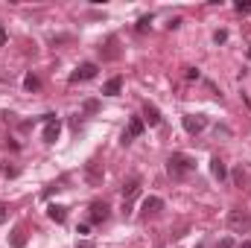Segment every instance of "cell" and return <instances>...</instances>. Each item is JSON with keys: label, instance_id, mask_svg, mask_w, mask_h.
<instances>
[{"label": "cell", "instance_id": "cell-9", "mask_svg": "<svg viewBox=\"0 0 251 248\" xmlns=\"http://www.w3.org/2000/svg\"><path fill=\"white\" fill-rule=\"evenodd\" d=\"M108 213H111V207H108L105 201H94V204H91V222H94V225L105 222V219H108Z\"/></svg>", "mask_w": 251, "mask_h": 248}, {"label": "cell", "instance_id": "cell-3", "mask_svg": "<svg viewBox=\"0 0 251 248\" xmlns=\"http://www.w3.org/2000/svg\"><path fill=\"white\" fill-rule=\"evenodd\" d=\"M62 134V123L56 120V114H44V143H56Z\"/></svg>", "mask_w": 251, "mask_h": 248}, {"label": "cell", "instance_id": "cell-11", "mask_svg": "<svg viewBox=\"0 0 251 248\" xmlns=\"http://www.w3.org/2000/svg\"><path fill=\"white\" fill-rule=\"evenodd\" d=\"M120 91H123V76H111V79L102 85V94H105V97H117Z\"/></svg>", "mask_w": 251, "mask_h": 248}, {"label": "cell", "instance_id": "cell-27", "mask_svg": "<svg viewBox=\"0 0 251 248\" xmlns=\"http://www.w3.org/2000/svg\"><path fill=\"white\" fill-rule=\"evenodd\" d=\"M79 248H91V246H88V243H79Z\"/></svg>", "mask_w": 251, "mask_h": 248}, {"label": "cell", "instance_id": "cell-21", "mask_svg": "<svg viewBox=\"0 0 251 248\" xmlns=\"http://www.w3.org/2000/svg\"><path fill=\"white\" fill-rule=\"evenodd\" d=\"M3 175H6V178H15V175H18V170H15V167H9V164H3Z\"/></svg>", "mask_w": 251, "mask_h": 248}, {"label": "cell", "instance_id": "cell-25", "mask_svg": "<svg viewBox=\"0 0 251 248\" xmlns=\"http://www.w3.org/2000/svg\"><path fill=\"white\" fill-rule=\"evenodd\" d=\"M219 248H234V243H231V240H222V243H219Z\"/></svg>", "mask_w": 251, "mask_h": 248}, {"label": "cell", "instance_id": "cell-6", "mask_svg": "<svg viewBox=\"0 0 251 248\" xmlns=\"http://www.w3.org/2000/svg\"><path fill=\"white\" fill-rule=\"evenodd\" d=\"M143 128H146V125H143V120H140V117H131L128 128H126L123 134H120V143H123V146H128L134 137H140V134H143Z\"/></svg>", "mask_w": 251, "mask_h": 248}, {"label": "cell", "instance_id": "cell-1", "mask_svg": "<svg viewBox=\"0 0 251 248\" xmlns=\"http://www.w3.org/2000/svg\"><path fill=\"white\" fill-rule=\"evenodd\" d=\"M167 170H170L173 178H184L187 173L196 170V161H193L190 155H184V152H173V155L167 158Z\"/></svg>", "mask_w": 251, "mask_h": 248}, {"label": "cell", "instance_id": "cell-17", "mask_svg": "<svg viewBox=\"0 0 251 248\" xmlns=\"http://www.w3.org/2000/svg\"><path fill=\"white\" fill-rule=\"evenodd\" d=\"M149 26H152V18H149V15H143V18H140V21H137V26H134V29H137V32H140V35H143V32H146V29H149Z\"/></svg>", "mask_w": 251, "mask_h": 248}, {"label": "cell", "instance_id": "cell-15", "mask_svg": "<svg viewBox=\"0 0 251 248\" xmlns=\"http://www.w3.org/2000/svg\"><path fill=\"white\" fill-rule=\"evenodd\" d=\"M26 246V234H24V228H15L12 231V248H24Z\"/></svg>", "mask_w": 251, "mask_h": 248}, {"label": "cell", "instance_id": "cell-26", "mask_svg": "<svg viewBox=\"0 0 251 248\" xmlns=\"http://www.w3.org/2000/svg\"><path fill=\"white\" fill-rule=\"evenodd\" d=\"M3 41H6V29H0V44H3Z\"/></svg>", "mask_w": 251, "mask_h": 248}, {"label": "cell", "instance_id": "cell-28", "mask_svg": "<svg viewBox=\"0 0 251 248\" xmlns=\"http://www.w3.org/2000/svg\"><path fill=\"white\" fill-rule=\"evenodd\" d=\"M240 248H251V243H243V246H240Z\"/></svg>", "mask_w": 251, "mask_h": 248}, {"label": "cell", "instance_id": "cell-2", "mask_svg": "<svg viewBox=\"0 0 251 248\" xmlns=\"http://www.w3.org/2000/svg\"><path fill=\"white\" fill-rule=\"evenodd\" d=\"M228 228L237 231V234H249L251 231V216L246 210H231V213H228Z\"/></svg>", "mask_w": 251, "mask_h": 248}, {"label": "cell", "instance_id": "cell-23", "mask_svg": "<svg viewBox=\"0 0 251 248\" xmlns=\"http://www.w3.org/2000/svg\"><path fill=\"white\" fill-rule=\"evenodd\" d=\"M234 181H237V184L243 187V181H246V175H243V170H237V173H234Z\"/></svg>", "mask_w": 251, "mask_h": 248}, {"label": "cell", "instance_id": "cell-4", "mask_svg": "<svg viewBox=\"0 0 251 248\" xmlns=\"http://www.w3.org/2000/svg\"><path fill=\"white\" fill-rule=\"evenodd\" d=\"M137 193H140V178L134 175V178H128V181L123 184V201H126L123 213H126V216L131 213V201H134V196H137Z\"/></svg>", "mask_w": 251, "mask_h": 248}, {"label": "cell", "instance_id": "cell-22", "mask_svg": "<svg viewBox=\"0 0 251 248\" xmlns=\"http://www.w3.org/2000/svg\"><path fill=\"white\" fill-rule=\"evenodd\" d=\"M9 219V207H6V201H0V225Z\"/></svg>", "mask_w": 251, "mask_h": 248}, {"label": "cell", "instance_id": "cell-19", "mask_svg": "<svg viewBox=\"0 0 251 248\" xmlns=\"http://www.w3.org/2000/svg\"><path fill=\"white\" fill-rule=\"evenodd\" d=\"M105 47H108V50H105V59H117V50H114V47H117V38H108Z\"/></svg>", "mask_w": 251, "mask_h": 248}, {"label": "cell", "instance_id": "cell-7", "mask_svg": "<svg viewBox=\"0 0 251 248\" xmlns=\"http://www.w3.org/2000/svg\"><path fill=\"white\" fill-rule=\"evenodd\" d=\"M181 123H184V128H187L190 134H199V131H204L207 117H204V114H184V117H181Z\"/></svg>", "mask_w": 251, "mask_h": 248}, {"label": "cell", "instance_id": "cell-16", "mask_svg": "<svg viewBox=\"0 0 251 248\" xmlns=\"http://www.w3.org/2000/svg\"><path fill=\"white\" fill-rule=\"evenodd\" d=\"M24 88H26V91H38V88H41V82H38V76H32V73H29V76L24 79Z\"/></svg>", "mask_w": 251, "mask_h": 248}, {"label": "cell", "instance_id": "cell-18", "mask_svg": "<svg viewBox=\"0 0 251 248\" xmlns=\"http://www.w3.org/2000/svg\"><path fill=\"white\" fill-rule=\"evenodd\" d=\"M234 9H237L240 15H249V12H251V0H237V3H234Z\"/></svg>", "mask_w": 251, "mask_h": 248}, {"label": "cell", "instance_id": "cell-13", "mask_svg": "<svg viewBox=\"0 0 251 248\" xmlns=\"http://www.w3.org/2000/svg\"><path fill=\"white\" fill-rule=\"evenodd\" d=\"M47 216H50L56 225H62L64 219H67V207H62V204H50V207H47Z\"/></svg>", "mask_w": 251, "mask_h": 248}, {"label": "cell", "instance_id": "cell-12", "mask_svg": "<svg viewBox=\"0 0 251 248\" xmlns=\"http://www.w3.org/2000/svg\"><path fill=\"white\" fill-rule=\"evenodd\" d=\"M143 120L149 125H161V111H158V105L146 102V105H143Z\"/></svg>", "mask_w": 251, "mask_h": 248}, {"label": "cell", "instance_id": "cell-5", "mask_svg": "<svg viewBox=\"0 0 251 248\" xmlns=\"http://www.w3.org/2000/svg\"><path fill=\"white\" fill-rule=\"evenodd\" d=\"M97 70H100V67H97L94 62L79 64V67L70 73V82H88V79H94V76H97Z\"/></svg>", "mask_w": 251, "mask_h": 248}, {"label": "cell", "instance_id": "cell-20", "mask_svg": "<svg viewBox=\"0 0 251 248\" xmlns=\"http://www.w3.org/2000/svg\"><path fill=\"white\" fill-rule=\"evenodd\" d=\"M213 41H216V44H225V41H228V32H225V29H219V32L213 35Z\"/></svg>", "mask_w": 251, "mask_h": 248}, {"label": "cell", "instance_id": "cell-24", "mask_svg": "<svg viewBox=\"0 0 251 248\" xmlns=\"http://www.w3.org/2000/svg\"><path fill=\"white\" fill-rule=\"evenodd\" d=\"M187 79H199V70L196 67H187Z\"/></svg>", "mask_w": 251, "mask_h": 248}, {"label": "cell", "instance_id": "cell-10", "mask_svg": "<svg viewBox=\"0 0 251 248\" xmlns=\"http://www.w3.org/2000/svg\"><path fill=\"white\" fill-rule=\"evenodd\" d=\"M161 210H164V198H158V196L143 198V216H146V219L155 216V213H161Z\"/></svg>", "mask_w": 251, "mask_h": 248}, {"label": "cell", "instance_id": "cell-14", "mask_svg": "<svg viewBox=\"0 0 251 248\" xmlns=\"http://www.w3.org/2000/svg\"><path fill=\"white\" fill-rule=\"evenodd\" d=\"M210 173H213V178H219V181H225V178H228V167H225L219 158H213V161H210Z\"/></svg>", "mask_w": 251, "mask_h": 248}, {"label": "cell", "instance_id": "cell-8", "mask_svg": "<svg viewBox=\"0 0 251 248\" xmlns=\"http://www.w3.org/2000/svg\"><path fill=\"white\" fill-rule=\"evenodd\" d=\"M85 178H88V184L91 187H100L102 184V164L88 161V164H85Z\"/></svg>", "mask_w": 251, "mask_h": 248}]
</instances>
